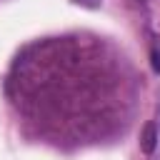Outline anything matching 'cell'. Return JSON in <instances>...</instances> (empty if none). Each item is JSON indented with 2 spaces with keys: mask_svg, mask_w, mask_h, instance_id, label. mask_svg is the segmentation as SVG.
I'll return each mask as SVG.
<instances>
[{
  "mask_svg": "<svg viewBox=\"0 0 160 160\" xmlns=\"http://www.w3.org/2000/svg\"><path fill=\"white\" fill-rule=\"evenodd\" d=\"M140 148H142V152H148V155L158 148V128H155V122H145V128H142V132H140Z\"/></svg>",
  "mask_w": 160,
  "mask_h": 160,
  "instance_id": "obj_1",
  "label": "cell"
},
{
  "mask_svg": "<svg viewBox=\"0 0 160 160\" xmlns=\"http://www.w3.org/2000/svg\"><path fill=\"white\" fill-rule=\"evenodd\" d=\"M150 62H152V70H155V72H160V50H152Z\"/></svg>",
  "mask_w": 160,
  "mask_h": 160,
  "instance_id": "obj_2",
  "label": "cell"
},
{
  "mask_svg": "<svg viewBox=\"0 0 160 160\" xmlns=\"http://www.w3.org/2000/svg\"><path fill=\"white\" fill-rule=\"evenodd\" d=\"M78 5H82V8H90V10H95V8H100V0H75Z\"/></svg>",
  "mask_w": 160,
  "mask_h": 160,
  "instance_id": "obj_3",
  "label": "cell"
}]
</instances>
